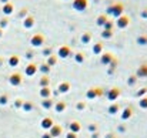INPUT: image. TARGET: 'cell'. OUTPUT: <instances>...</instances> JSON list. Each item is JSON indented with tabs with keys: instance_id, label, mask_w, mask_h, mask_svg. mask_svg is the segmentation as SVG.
Masks as SVG:
<instances>
[{
	"instance_id": "1",
	"label": "cell",
	"mask_w": 147,
	"mask_h": 138,
	"mask_svg": "<svg viewBox=\"0 0 147 138\" xmlns=\"http://www.w3.org/2000/svg\"><path fill=\"white\" fill-rule=\"evenodd\" d=\"M123 11H124V4H123L121 1H116V3H113L111 6H109V7H107L106 14H107V16H111V17L119 19V17L123 14Z\"/></svg>"
},
{
	"instance_id": "2",
	"label": "cell",
	"mask_w": 147,
	"mask_h": 138,
	"mask_svg": "<svg viewBox=\"0 0 147 138\" xmlns=\"http://www.w3.org/2000/svg\"><path fill=\"white\" fill-rule=\"evenodd\" d=\"M45 42H46V37H45L43 34H40V33H36V34L32 36V39H30L32 47H42L45 44Z\"/></svg>"
},
{
	"instance_id": "3",
	"label": "cell",
	"mask_w": 147,
	"mask_h": 138,
	"mask_svg": "<svg viewBox=\"0 0 147 138\" xmlns=\"http://www.w3.org/2000/svg\"><path fill=\"white\" fill-rule=\"evenodd\" d=\"M71 6L76 11H86L89 7V0H73Z\"/></svg>"
},
{
	"instance_id": "4",
	"label": "cell",
	"mask_w": 147,
	"mask_h": 138,
	"mask_svg": "<svg viewBox=\"0 0 147 138\" xmlns=\"http://www.w3.org/2000/svg\"><path fill=\"white\" fill-rule=\"evenodd\" d=\"M103 94H104L103 88H100V87H92V88L87 90L86 97H87L89 100H94V98H97V97H101Z\"/></svg>"
},
{
	"instance_id": "5",
	"label": "cell",
	"mask_w": 147,
	"mask_h": 138,
	"mask_svg": "<svg viewBox=\"0 0 147 138\" xmlns=\"http://www.w3.org/2000/svg\"><path fill=\"white\" fill-rule=\"evenodd\" d=\"M129 24H130V17L126 14H121L119 19H116V26L119 29H126V27H129Z\"/></svg>"
},
{
	"instance_id": "6",
	"label": "cell",
	"mask_w": 147,
	"mask_h": 138,
	"mask_svg": "<svg viewBox=\"0 0 147 138\" xmlns=\"http://www.w3.org/2000/svg\"><path fill=\"white\" fill-rule=\"evenodd\" d=\"M70 56H71V48L69 46L63 44V46H60L57 48V57H60V58H67V57H70Z\"/></svg>"
},
{
	"instance_id": "7",
	"label": "cell",
	"mask_w": 147,
	"mask_h": 138,
	"mask_svg": "<svg viewBox=\"0 0 147 138\" xmlns=\"http://www.w3.org/2000/svg\"><path fill=\"white\" fill-rule=\"evenodd\" d=\"M113 60H114V56L111 53H109V51H103L101 56H100V61H101L103 66H109Z\"/></svg>"
},
{
	"instance_id": "8",
	"label": "cell",
	"mask_w": 147,
	"mask_h": 138,
	"mask_svg": "<svg viewBox=\"0 0 147 138\" xmlns=\"http://www.w3.org/2000/svg\"><path fill=\"white\" fill-rule=\"evenodd\" d=\"M120 94H121L120 88H117V87H113L110 91L107 92V100H109V101H116V100L120 97Z\"/></svg>"
},
{
	"instance_id": "9",
	"label": "cell",
	"mask_w": 147,
	"mask_h": 138,
	"mask_svg": "<svg viewBox=\"0 0 147 138\" xmlns=\"http://www.w3.org/2000/svg\"><path fill=\"white\" fill-rule=\"evenodd\" d=\"M37 70H39L37 64H34V63H29V64L26 66V68H24V73H26V76L32 77V76H34V74L37 73Z\"/></svg>"
},
{
	"instance_id": "10",
	"label": "cell",
	"mask_w": 147,
	"mask_h": 138,
	"mask_svg": "<svg viewBox=\"0 0 147 138\" xmlns=\"http://www.w3.org/2000/svg\"><path fill=\"white\" fill-rule=\"evenodd\" d=\"M9 81H10V84H11V86H20V84H22V81H23L22 74H20V73H13V74L9 77Z\"/></svg>"
},
{
	"instance_id": "11",
	"label": "cell",
	"mask_w": 147,
	"mask_h": 138,
	"mask_svg": "<svg viewBox=\"0 0 147 138\" xmlns=\"http://www.w3.org/2000/svg\"><path fill=\"white\" fill-rule=\"evenodd\" d=\"M61 133H63V128H61V125H59V124H54V125L49 130V134L51 135V138L60 137Z\"/></svg>"
},
{
	"instance_id": "12",
	"label": "cell",
	"mask_w": 147,
	"mask_h": 138,
	"mask_svg": "<svg viewBox=\"0 0 147 138\" xmlns=\"http://www.w3.org/2000/svg\"><path fill=\"white\" fill-rule=\"evenodd\" d=\"M136 77L137 78H147V63H143L136 70Z\"/></svg>"
},
{
	"instance_id": "13",
	"label": "cell",
	"mask_w": 147,
	"mask_h": 138,
	"mask_svg": "<svg viewBox=\"0 0 147 138\" xmlns=\"http://www.w3.org/2000/svg\"><path fill=\"white\" fill-rule=\"evenodd\" d=\"M34 23H36L34 16L29 14V16H26V17H24V20H23V27H24V29H32V27L34 26Z\"/></svg>"
},
{
	"instance_id": "14",
	"label": "cell",
	"mask_w": 147,
	"mask_h": 138,
	"mask_svg": "<svg viewBox=\"0 0 147 138\" xmlns=\"http://www.w3.org/2000/svg\"><path fill=\"white\" fill-rule=\"evenodd\" d=\"M70 88H71V84L69 81H61L57 87V91H59V94H66V92L70 91Z\"/></svg>"
},
{
	"instance_id": "15",
	"label": "cell",
	"mask_w": 147,
	"mask_h": 138,
	"mask_svg": "<svg viewBox=\"0 0 147 138\" xmlns=\"http://www.w3.org/2000/svg\"><path fill=\"white\" fill-rule=\"evenodd\" d=\"M40 125H42V128H43V130H50V128L54 125V121H53V118H51V117H45V118L42 120Z\"/></svg>"
},
{
	"instance_id": "16",
	"label": "cell",
	"mask_w": 147,
	"mask_h": 138,
	"mask_svg": "<svg viewBox=\"0 0 147 138\" xmlns=\"http://www.w3.org/2000/svg\"><path fill=\"white\" fill-rule=\"evenodd\" d=\"M131 115H133V107H126L124 110H123V113H121V120L123 121H126V120H129V118H131Z\"/></svg>"
},
{
	"instance_id": "17",
	"label": "cell",
	"mask_w": 147,
	"mask_h": 138,
	"mask_svg": "<svg viewBox=\"0 0 147 138\" xmlns=\"http://www.w3.org/2000/svg\"><path fill=\"white\" fill-rule=\"evenodd\" d=\"M66 107H67V104H66V101H57V102H54V111L56 113H63V111H66Z\"/></svg>"
},
{
	"instance_id": "18",
	"label": "cell",
	"mask_w": 147,
	"mask_h": 138,
	"mask_svg": "<svg viewBox=\"0 0 147 138\" xmlns=\"http://www.w3.org/2000/svg\"><path fill=\"white\" fill-rule=\"evenodd\" d=\"M69 130H70V133L77 134V133L82 130V124H80L79 121H71V123H70V125H69Z\"/></svg>"
},
{
	"instance_id": "19",
	"label": "cell",
	"mask_w": 147,
	"mask_h": 138,
	"mask_svg": "<svg viewBox=\"0 0 147 138\" xmlns=\"http://www.w3.org/2000/svg\"><path fill=\"white\" fill-rule=\"evenodd\" d=\"M107 20H109V16H107L106 13H104V14H98L97 19H96V24H97L98 27H103Z\"/></svg>"
},
{
	"instance_id": "20",
	"label": "cell",
	"mask_w": 147,
	"mask_h": 138,
	"mask_svg": "<svg viewBox=\"0 0 147 138\" xmlns=\"http://www.w3.org/2000/svg\"><path fill=\"white\" fill-rule=\"evenodd\" d=\"M13 11H14V4H13V3L9 1V3H6V4L3 6V13H4L6 16H10Z\"/></svg>"
},
{
	"instance_id": "21",
	"label": "cell",
	"mask_w": 147,
	"mask_h": 138,
	"mask_svg": "<svg viewBox=\"0 0 147 138\" xmlns=\"http://www.w3.org/2000/svg\"><path fill=\"white\" fill-rule=\"evenodd\" d=\"M92 50H93V54H96V56H100L101 53H103V43L101 42H97V43H94L93 47H92Z\"/></svg>"
},
{
	"instance_id": "22",
	"label": "cell",
	"mask_w": 147,
	"mask_h": 138,
	"mask_svg": "<svg viewBox=\"0 0 147 138\" xmlns=\"http://www.w3.org/2000/svg\"><path fill=\"white\" fill-rule=\"evenodd\" d=\"M80 42H82L83 44H89V43L92 42V34H90L89 31H84V33L80 36Z\"/></svg>"
},
{
	"instance_id": "23",
	"label": "cell",
	"mask_w": 147,
	"mask_h": 138,
	"mask_svg": "<svg viewBox=\"0 0 147 138\" xmlns=\"http://www.w3.org/2000/svg\"><path fill=\"white\" fill-rule=\"evenodd\" d=\"M51 90H50V87H43L42 90H40V97L43 98V100H46V98H50V95H51Z\"/></svg>"
},
{
	"instance_id": "24",
	"label": "cell",
	"mask_w": 147,
	"mask_h": 138,
	"mask_svg": "<svg viewBox=\"0 0 147 138\" xmlns=\"http://www.w3.org/2000/svg\"><path fill=\"white\" fill-rule=\"evenodd\" d=\"M136 43H137L139 46H142V47L147 46V34H140V36H137Z\"/></svg>"
},
{
	"instance_id": "25",
	"label": "cell",
	"mask_w": 147,
	"mask_h": 138,
	"mask_svg": "<svg viewBox=\"0 0 147 138\" xmlns=\"http://www.w3.org/2000/svg\"><path fill=\"white\" fill-rule=\"evenodd\" d=\"M42 107H43L45 110H50L51 107H54V101H53L51 98H46V100L42 101Z\"/></svg>"
},
{
	"instance_id": "26",
	"label": "cell",
	"mask_w": 147,
	"mask_h": 138,
	"mask_svg": "<svg viewBox=\"0 0 147 138\" xmlns=\"http://www.w3.org/2000/svg\"><path fill=\"white\" fill-rule=\"evenodd\" d=\"M57 56H54V54H51L50 57H47V60H46V64L49 66V67H54L56 64H57Z\"/></svg>"
},
{
	"instance_id": "27",
	"label": "cell",
	"mask_w": 147,
	"mask_h": 138,
	"mask_svg": "<svg viewBox=\"0 0 147 138\" xmlns=\"http://www.w3.org/2000/svg\"><path fill=\"white\" fill-rule=\"evenodd\" d=\"M84 58H86V56H84L83 51H77V53L74 54V60H76V63H79V64L84 63Z\"/></svg>"
},
{
	"instance_id": "28",
	"label": "cell",
	"mask_w": 147,
	"mask_h": 138,
	"mask_svg": "<svg viewBox=\"0 0 147 138\" xmlns=\"http://www.w3.org/2000/svg\"><path fill=\"white\" fill-rule=\"evenodd\" d=\"M116 67H117V58L114 57V60H113V61H111V63L109 64V70H107V74H110V76H111V74H113V73L116 71Z\"/></svg>"
},
{
	"instance_id": "29",
	"label": "cell",
	"mask_w": 147,
	"mask_h": 138,
	"mask_svg": "<svg viewBox=\"0 0 147 138\" xmlns=\"http://www.w3.org/2000/svg\"><path fill=\"white\" fill-rule=\"evenodd\" d=\"M119 110H120V105H119L117 102H113V104L109 107V114L114 115V114H117V113H119Z\"/></svg>"
},
{
	"instance_id": "30",
	"label": "cell",
	"mask_w": 147,
	"mask_h": 138,
	"mask_svg": "<svg viewBox=\"0 0 147 138\" xmlns=\"http://www.w3.org/2000/svg\"><path fill=\"white\" fill-rule=\"evenodd\" d=\"M39 84H40V87H42V88H43V87H49V84H50L49 76H42V78H40Z\"/></svg>"
},
{
	"instance_id": "31",
	"label": "cell",
	"mask_w": 147,
	"mask_h": 138,
	"mask_svg": "<svg viewBox=\"0 0 147 138\" xmlns=\"http://www.w3.org/2000/svg\"><path fill=\"white\" fill-rule=\"evenodd\" d=\"M19 63H20V58H19L17 56H11V57L9 58V66H11V67L19 66Z\"/></svg>"
},
{
	"instance_id": "32",
	"label": "cell",
	"mask_w": 147,
	"mask_h": 138,
	"mask_svg": "<svg viewBox=\"0 0 147 138\" xmlns=\"http://www.w3.org/2000/svg\"><path fill=\"white\" fill-rule=\"evenodd\" d=\"M39 68H40V71L43 73V76H47V74L50 73V68H51V67H49V66H47L46 63H42Z\"/></svg>"
},
{
	"instance_id": "33",
	"label": "cell",
	"mask_w": 147,
	"mask_h": 138,
	"mask_svg": "<svg viewBox=\"0 0 147 138\" xmlns=\"http://www.w3.org/2000/svg\"><path fill=\"white\" fill-rule=\"evenodd\" d=\"M113 27H114V23H113V20H111V19H109V20L106 21V24L103 26V30H109V31H113Z\"/></svg>"
},
{
	"instance_id": "34",
	"label": "cell",
	"mask_w": 147,
	"mask_h": 138,
	"mask_svg": "<svg viewBox=\"0 0 147 138\" xmlns=\"http://www.w3.org/2000/svg\"><path fill=\"white\" fill-rule=\"evenodd\" d=\"M136 83H137V77H136V74H130L129 78H127V84H129L130 87H133Z\"/></svg>"
},
{
	"instance_id": "35",
	"label": "cell",
	"mask_w": 147,
	"mask_h": 138,
	"mask_svg": "<svg viewBox=\"0 0 147 138\" xmlns=\"http://www.w3.org/2000/svg\"><path fill=\"white\" fill-rule=\"evenodd\" d=\"M111 37H113V31H109V30H103V31H101V39L109 40V39H111Z\"/></svg>"
},
{
	"instance_id": "36",
	"label": "cell",
	"mask_w": 147,
	"mask_h": 138,
	"mask_svg": "<svg viewBox=\"0 0 147 138\" xmlns=\"http://www.w3.org/2000/svg\"><path fill=\"white\" fill-rule=\"evenodd\" d=\"M33 107H34V105H33L32 101H24V102H23V110H24V111H32Z\"/></svg>"
},
{
	"instance_id": "37",
	"label": "cell",
	"mask_w": 147,
	"mask_h": 138,
	"mask_svg": "<svg viewBox=\"0 0 147 138\" xmlns=\"http://www.w3.org/2000/svg\"><path fill=\"white\" fill-rule=\"evenodd\" d=\"M146 94H147V87H142L139 91L136 92V97L137 98H143V97H146Z\"/></svg>"
},
{
	"instance_id": "38",
	"label": "cell",
	"mask_w": 147,
	"mask_h": 138,
	"mask_svg": "<svg viewBox=\"0 0 147 138\" xmlns=\"http://www.w3.org/2000/svg\"><path fill=\"white\" fill-rule=\"evenodd\" d=\"M42 54H43L45 57H50V56L54 54V53H53V48H51V47H45V48L42 50Z\"/></svg>"
},
{
	"instance_id": "39",
	"label": "cell",
	"mask_w": 147,
	"mask_h": 138,
	"mask_svg": "<svg viewBox=\"0 0 147 138\" xmlns=\"http://www.w3.org/2000/svg\"><path fill=\"white\" fill-rule=\"evenodd\" d=\"M139 105H140L143 110H147V97L140 98V101H139Z\"/></svg>"
},
{
	"instance_id": "40",
	"label": "cell",
	"mask_w": 147,
	"mask_h": 138,
	"mask_svg": "<svg viewBox=\"0 0 147 138\" xmlns=\"http://www.w3.org/2000/svg\"><path fill=\"white\" fill-rule=\"evenodd\" d=\"M26 16H29V10H27L26 7H23V9L19 11V17H20V19H24Z\"/></svg>"
},
{
	"instance_id": "41",
	"label": "cell",
	"mask_w": 147,
	"mask_h": 138,
	"mask_svg": "<svg viewBox=\"0 0 147 138\" xmlns=\"http://www.w3.org/2000/svg\"><path fill=\"white\" fill-rule=\"evenodd\" d=\"M76 108H77L79 111H83V110L86 108V102H84V101H79V102L76 104Z\"/></svg>"
},
{
	"instance_id": "42",
	"label": "cell",
	"mask_w": 147,
	"mask_h": 138,
	"mask_svg": "<svg viewBox=\"0 0 147 138\" xmlns=\"http://www.w3.org/2000/svg\"><path fill=\"white\" fill-rule=\"evenodd\" d=\"M9 24V19L7 17H4V19H1V21H0V29H3V27H6Z\"/></svg>"
},
{
	"instance_id": "43",
	"label": "cell",
	"mask_w": 147,
	"mask_h": 138,
	"mask_svg": "<svg viewBox=\"0 0 147 138\" xmlns=\"http://www.w3.org/2000/svg\"><path fill=\"white\" fill-rule=\"evenodd\" d=\"M140 17H142V19H147V7H143V9H142Z\"/></svg>"
},
{
	"instance_id": "44",
	"label": "cell",
	"mask_w": 147,
	"mask_h": 138,
	"mask_svg": "<svg viewBox=\"0 0 147 138\" xmlns=\"http://www.w3.org/2000/svg\"><path fill=\"white\" fill-rule=\"evenodd\" d=\"M89 131L94 134V133L97 131V125H96V124H90V125H89Z\"/></svg>"
},
{
	"instance_id": "45",
	"label": "cell",
	"mask_w": 147,
	"mask_h": 138,
	"mask_svg": "<svg viewBox=\"0 0 147 138\" xmlns=\"http://www.w3.org/2000/svg\"><path fill=\"white\" fill-rule=\"evenodd\" d=\"M33 56H34V51L33 50H27V53H26V58H33Z\"/></svg>"
},
{
	"instance_id": "46",
	"label": "cell",
	"mask_w": 147,
	"mask_h": 138,
	"mask_svg": "<svg viewBox=\"0 0 147 138\" xmlns=\"http://www.w3.org/2000/svg\"><path fill=\"white\" fill-rule=\"evenodd\" d=\"M23 102H24V101H22L20 98H17V100H16V102H14V105L19 108V107H23Z\"/></svg>"
},
{
	"instance_id": "47",
	"label": "cell",
	"mask_w": 147,
	"mask_h": 138,
	"mask_svg": "<svg viewBox=\"0 0 147 138\" xmlns=\"http://www.w3.org/2000/svg\"><path fill=\"white\" fill-rule=\"evenodd\" d=\"M66 138H77V134H74V133H70V131H69V133L66 134Z\"/></svg>"
},
{
	"instance_id": "48",
	"label": "cell",
	"mask_w": 147,
	"mask_h": 138,
	"mask_svg": "<svg viewBox=\"0 0 147 138\" xmlns=\"http://www.w3.org/2000/svg\"><path fill=\"white\" fill-rule=\"evenodd\" d=\"M0 102H1V104H6V102H7V95H3V97L0 98Z\"/></svg>"
},
{
	"instance_id": "49",
	"label": "cell",
	"mask_w": 147,
	"mask_h": 138,
	"mask_svg": "<svg viewBox=\"0 0 147 138\" xmlns=\"http://www.w3.org/2000/svg\"><path fill=\"white\" fill-rule=\"evenodd\" d=\"M42 138H51V135H50L49 133H45V134L42 135Z\"/></svg>"
},
{
	"instance_id": "50",
	"label": "cell",
	"mask_w": 147,
	"mask_h": 138,
	"mask_svg": "<svg viewBox=\"0 0 147 138\" xmlns=\"http://www.w3.org/2000/svg\"><path fill=\"white\" fill-rule=\"evenodd\" d=\"M119 131H121V133H124V131H126V128H124V127H119Z\"/></svg>"
},
{
	"instance_id": "51",
	"label": "cell",
	"mask_w": 147,
	"mask_h": 138,
	"mask_svg": "<svg viewBox=\"0 0 147 138\" xmlns=\"http://www.w3.org/2000/svg\"><path fill=\"white\" fill-rule=\"evenodd\" d=\"M9 1H10V0H1V3H4V4H6V3H9Z\"/></svg>"
},
{
	"instance_id": "52",
	"label": "cell",
	"mask_w": 147,
	"mask_h": 138,
	"mask_svg": "<svg viewBox=\"0 0 147 138\" xmlns=\"http://www.w3.org/2000/svg\"><path fill=\"white\" fill-rule=\"evenodd\" d=\"M1 34H3V30H1V29H0V37H1Z\"/></svg>"
},
{
	"instance_id": "53",
	"label": "cell",
	"mask_w": 147,
	"mask_h": 138,
	"mask_svg": "<svg viewBox=\"0 0 147 138\" xmlns=\"http://www.w3.org/2000/svg\"><path fill=\"white\" fill-rule=\"evenodd\" d=\"M109 138H116V137H113V135H111V137H110V135H109Z\"/></svg>"
}]
</instances>
